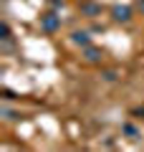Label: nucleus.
Instances as JSON below:
<instances>
[{"instance_id": "obj_8", "label": "nucleus", "mask_w": 144, "mask_h": 152, "mask_svg": "<svg viewBox=\"0 0 144 152\" xmlns=\"http://www.w3.org/2000/svg\"><path fill=\"white\" fill-rule=\"evenodd\" d=\"M48 3H53V5H61V0H48Z\"/></svg>"}, {"instance_id": "obj_7", "label": "nucleus", "mask_w": 144, "mask_h": 152, "mask_svg": "<svg viewBox=\"0 0 144 152\" xmlns=\"http://www.w3.org/2000/svg\"><path fill=\"white\" fill-rule=\"evenodd\" d=\"M137 10L142 13V15H144V0H139V3H137Z\"/></svg>"}, {"instance_id": "obj_4", "label": "nucleus", "mask_w": 144, "mask_h": 152, "mask_svg": "<svg viewBox=\"0 0 144 152\" xmlns=\"http://www.w3.org/2000/svg\"><path fill=\"white\" fill-rule=\"evenodd\" d=\"M71 41H73V43H79V46H91V38H89V33L86 31H73L71 33Z\"/></svg>"}, {"instance_id": "obj_1", "label": "nucleus", "mask_w": 144, "mask_h": 152, "mask_svg": "<svg viewBox=\"0 0 144 152\" xmlns=\"http://www.w3.org/2000/svg\"><path fill=\"white\" fill-rule=\"evenodd\" d=\"M41 28L46 33H56L61 28V15H56V13H46V15H41Z\"/></svg>"}, {"instance_id": "obj_5", "label": "nucleus", "mask_w": 144, "mask_h": 152, "mask_svg": "<svg viewBox=\"0 0 144 152\" xmlns=\"http://www.w3.org/2000/svg\"><path fill=\"white\" fill-rule=\"evenodd\" d=\"M84 58L89 61V64H96V61H101L104 56H101V51H99V48H91V46H86V48H84Z\"/></svg>"}, {"instance_id": "obj_2", "label": "nucleus", "mask_w": 144, "mask_h": 152, "mask_svg": "<svg viewBox=\"0 0 144 152\" xmlns=\"http://www.w3.org/2000/svg\"><path fill=\"white\" fill-rule=\"evenodd\" d=\"M111 18L116 23H129L132 20V8H127V5H114L111 8Z\"/></svg>"}, {"instance_id": "obj_3", "label": "nucleus", "mask_w": 144, "mask_h": 152, "mask_svg": "<svg viewBox=\"0 0 144 152\" xmlns=\"http://www.w3.org/2000/svg\"><path fill=\"white\" fill-rule=\"evenodd\" d=\"M81 15H86V18L101 15V5L99 3H81Z\"/></svg>"}, {"instance_id": "obj_6", "label": "nucleus", "mask_w": 144, "mask_h": 152, "mask_svg": "<svg viewBox=\"0 0 144 152\" xmlns=\"http://www.w3.org/2000/svg\"><path fill=\"white\" fill-rule=\"evenodd\" d=\"M121 132H124V134H129V140H137V137H139V129L134 124H124Z\"/></svg>"}]
</instances>
